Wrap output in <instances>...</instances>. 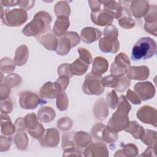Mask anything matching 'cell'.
<instances>
[{
  "instance_id": "obj_50",
  "label": "cell",
  "mask_w": 157,
  "mask_h": 157,
  "mask_svg": "<svg viewBox=\"0 0 157 157\" xmlns=\"http://www.w3.org/2000/svg\"><path fill=\"white\" fill-rule=\"evenodd\" d=\"M13 102L10 99V98H8L3 101H1V112L5 113H10L13 109Z\"/></svg>"
},
{
  "instance_id": "obj_30",
  "label": "cell",
  "mask_w": 157,
  "mask_h": 157,
  "mask_svg": "<svg viewBox=\"0 0 157 157\" xmlns=\"http://www.w3.org/2000/svg\"><path fill=\"white\" fill-rule=\"evenodd\" d=\"M138 148L134 144H127L123 145V148L116 151L114 156L123 157H134L138 155Z\"/></svg>"
},
{
  "instance_id": "obj_59",
  "label": "cell",
  "mask_w": 157,
  "mask_h": 157,
  "mask_svg": "<svg viewBox=\"0 0 157 157\" xmlns=\"http://www.w3.org/2000/svg\"><path fill=\"white\" fill-rule=\"evenodd\" d=\"M69 77L66 76H60L56 80V82L61 86L63 91H64L67 88L69 83Z\"/></svg>"
},
{
  "instance_id": "obj_17",
  "label": "cell",
  "mask_w": 157,
  "mask_h": 157,
  "mask_svg": "<svg viewBox=\"0 0 157 157\" xmlns=\"http://www.w3.org/2000/svg\"><path fill=\"white\" fill-rule=\"evenodd\" d=\"M36 38L37 40L48 50L55 51L58 47V39L50 30L36 37Z\"/></svg>"
},
{
  "instance_id": "obj_42",
  "label": "cell",
  "mask_w": 157,
  "mask_h": 157,
  "mask_svg": "<svg viewBox=\"0 0 157 157\" xmlns=\"http://www.w3.org/2000/svg\"><path fill=\"white\" fill-rule=\"evenodd\" d=\"M146 23H153L157 21V6L155 4H151L145 15L144 17Z\"/></svg>"
},
{
  "instance_id": "obj_62",
  "label": "cell",
  "mask_w": 157,
  "mask_h": 157,
  "mask_svg": "<svg viewBox=\"0 0 157 157\" xmlns=\"http://www.w3.org/2000/svg\"><path fill=\"white\" fill-rule=\"evenodd\" d=\"M20 1H14V0H10V1H4L2 0L0 1L1 6H6V7H13L15 6L19 5Z\"/></svg>"
},
{
  "instance_id": "obj_9",
  "label": "cell",
  "mask_w": 157,
  "mask_h": 157,
  "mask_svg": "<svg viewBox=\"0 0 157 157\" xmlns=\"http://www.w3.org/2000/svg\"><path fill=\"white\" fill-rule=\"evenodd\" d=\"M137 118L142 123L151 124L155 127L157 126L156 109L148 105L140 107L136 113Z\"/></svg>"
},
{
  "instance_id": "obj_4",
  "label": "cell",
  "mask_w": 157,
  "mask_h": 157,
  "mask_svg": "<svg viewBox=\"0 0 157 157\" xmlns=\"http://www.w3.org/2000/svg\"><path fill=\"white\" fill-rule=\"evenodd\" d=\"M1 19L4 25L10 27H18L28 20V13L22 9H3L1 6Z\"/></svg>"
},
{
  "instance_id": "obj_41",
  "label": "cell",
  "mask_w": 157,
  "mask_h": 157,
  "mask_svg": "<svg viewBox=\"0 0 157 157\" xmlns=\"http://www.w3.org/2000/svg\"><path fill=\"white\" fill-rule=\"evenodd\" d=\"M68 102L67 96L64 91H62L56 98V107L60 111H64L67 109Z\"/></svg>"
},
{
  "instance_id": "obj_21",
  "label": "cell",
  "mask_w": 157,
  "mask_h": 157,
  "mask_svg": "<svg viewBox=\"0 0 157 157\" xmlns=\"http://www.w3.org/2000/svg\"><path fill=\"white\" fill-rule=\"evenodd\" d=\"M70 26L69 17L64 16L58 17L53 27V33L55 36L59 37L65 34Z\"/></svg>"
},
{
  "instance_id": "obj_25",
  "label": "cell",
  "mask_w": 157,
  "mask_h": 157,
  "mask_svg": "<svg viewBox=\"0 0 157 157\" xmlns=\"http://www.w3.org/2000/svg\"><path fill=\"white\" fill-rule=\"evenodd\" d=\"M29 56V49L26 45H20L16 50L13 61L16 66H22L25 64Z\"/></svg>"
},
{
  "instance_id": "obj_11",
  "label": "cell",
  "mask_w": 157,
  "mask_h": 157,
  "mask_svg": "<svg viewBox=\"0 0 157 157\" xmlns=\"http://www.w3.org/2000/svg\"><path fill=\"white\" fill-rule=\"evenodd\" d=\"M83 155L88 157H107L109 150L107 147L103 142H99L90 144L83 150Z\"/></svg>"
},
{
  "instance_id": "obj_54",
  "label": "cell",
  "mask_w": 157,
  "mask_h": 157,
  "mask_svg": "<svg viewBox=\"0 0 157 157\" xmlns=\"http://www.w3.org/2000/svg\"><path fill=\"white\" fill-rule=\"evenodd\" d=\"M144 29L146 32L150 33L154 36H157V21L153 23H145Z\"/></svg>"
},
{
  "instance_id": "obj_33",
  "label": "cell",
  "mask_w": 157,
  "mask_h": 157,
  "mask_svg": "<svg viewBox=\"0 0 157 157\" xmlns=\"http://www.w3.org/2000/svg\"><path fill=\"white\" fill-rule=\"evenodd\" d=\"M14 143L18 150H25L28 145V137L27 134L23 132H17L13 137Z\"/></svg>"
},
{
  "instance_id": "obj_53",
  "label": "cell",
  "mask_w": 157,
  "mask_h": 157,
  "mask_svg": "<svg viewBox=\"0 0 157 157\" xmlns=\"http://www.w3.org/2000/svg\"><path fill=\"white\" fill-rule=\"evenodd\" d=\"M126 98L127 99H128L132 104L137 105L140 104L142 102L141 99L139 97V96L133 91L131 90H128L126 93Z\"/></svg>"
},
{
  "instance_id": "obj_16",
  "label": "cell",
  "mask_w": 157,
  "mask_h": 157,
  "mask_svg": "<svg viewBox=\"0 0 157 157\" xmlns=\"http://www.w3.org/2000/svg\"><path fill=\"white\" fill-rule=\"evenodd\" d=\"M99 47L101 51L104 53H115L120 49V42L118 39L104 37L99 40Z\"/></svg>"
},
{
  "instance_id": "obj_47",
  "label": "cell",
  "mask_w": 157,
  "mask_h": 157,
  "mask_svg": "<svg viewBox=\"0 0 157 157\" xmlns=\"http://www.w3.org/2000/svg\"><path fill=\"white\" fill-rule=\"evenodd\" d=\"M72 126V121L70 118L62 117L57 121V127L61 131H68Z\"/></svg>"
},
{
  "instance_id": "obj_44",
  "label": "cell",
  "mask_w": 157,
  "mask_h": 157,
  "mask_svg": "<svg viewBox=\"0 0 157 157\" xmlns=\"http://www.w3.org/2000/svg\"><path fill=\"white\" fill-rule=\"evenodd\" d=\"M77 52L79 54V58L82 59L83 62L90 64L93 61L92 55L89 50L83 47H79L77 49Z\"/></svg>"
},
{
  "instance_id": "obj_48",
  "label": "cell",
  "mask_w": 157,
  "mask_h": 157,
  "mask_svg": "<svg viewBox=\"0 0 157 157\" xmlns=\"http://www.w3.org/2000/svg\"><path fill=\"white\" fill-rule=\"evenodd\" d=\"M131 80L129 78L125 76L120 77L119 82L117 86L115 88V90L118 92H124L130 85Z\"/></svg>"
},
{
  "instance_id": "obj_27",
  "label": "cell",
  "mask_w": 157,
  "mask_h": 157,
  "mask_svg": "<svg viewBox=\"0 0 157 157\" xmlns=\"http://www.w3.org/2000/svg\"><path fill=\"white\" fill-rule=\"evenodd\" d=\"M55 111L51 107H42L37 111V118L39 121L43 123H50L55 119Z\"/></svg>"
},
{
  "instance_id": "obj_2",
  "label": "cell",
  "mask_w": 157,
  "mask_h": 157,
  "mask_svg": "<svg viewBox=\"0 0 157 157\" xmlns=\"http://www.w3.org/2000/svg\"><path fill=\"white\" fill-rule=\"evenodd\" d=\"M52 17L46 11H39L33 17V20L28 23L22 30L23 34L28 37L40 36L50 30V23Z\"/></svg>"
},
{
  "instance_id": "obj_58",
  "label": "cell",
  "mask_w": 157,
  "mask_h": 157,
  "mask_svg": "<svg viewBox=\"0 0 157 157\" xmlns=\"http://www.w3.org/2000/svg\"><path fill=\"white\" fill-rule=\"evenodd\" d=\"M35 4V1H21L20 0L19 2V6L21 9L25 10H29L33 8Z\"/></svg>"
},
{
  "instance_id": "obj_52",
  "label": "cell",
  "mask_w": 157,
  "mask_h": 157,
  "mask_svg": "<svg viewBox=\"0 0 157 157\" xmlns=\"http://www.w3.org/2000/svg\"><path fill=\"white\" fill-rule=\"evenodd\" d=\"M12 139L10 137L1 136L0 137V151L1 152L6 151L9 149L11 145Z\"/></svg>"
},
{
  "instance_id": "obj_6",
  "label": "cell",
  "mask_w": 157,
  "mask_h": 157,
  "mask_svg": "<svg viewBox=\"0 0 157 157\" xmlns=\"http://www.w3.org/2000/svg\"><path fill=\"white\" fill-rule=\"evenodd\" d=\"M58 47L55 50L58 55H66L71 48L77 45L80 42V37L76 32L67 31L58 39Z\"/></svg>"
},
{
  "instance_id": "obj_49",
  "label": "cell",
  "mask_w": 157,
  "mask_h": 157,
  "mask_svg": "<svg viewBox=\"0 0 157 157\" xmlns=\"http://www.w3.org/2000/svg\"><path fill=\"white\" fill-rule=\"evenodd\" d=\"M57 72L59 77L66 76L71 78L73 76L70 71V64L68 63H63L59 66L58 67Z\"/></svg>"
},
{
  "instance_id": "obj_51",
  "label": "cell",
  "mask_w": 157,
  "mask_h": 157,
  "mask_svg": "<svg viewBox=\"0 0 157 157\" xmlns=\"http://www.w3.org/2000/svg\"><path fill=\"white\" fill-rule=\"evenodd\" d=\"M104 37H110L118 39V31L115 26L113 25H110L109 26H107L104 29Z\"/></svg>"
},
{
  "instance_id": "obj_3",
  "label": "cell",
  "mask_w": 157,
  "mask_h": 157,
  "mask_svg": "<svg viewBox=\"0 0 157 157\" xmlns=\"http://www.w3.org/2000/svg\"><path fill=\"white\" fill-rule=\"evenodd\" d=\"M156 52V42L149 37L140 38L134 44L131 52V59L140 61L153 57Z\"/></svg>"
},
{
  "instance_id": "obj_15",
  "label": "cell",
  "mask_w": 157,
  "mask_h": 157,
  "mask_svg": "<svg viewBox=\"0 0 157 157\" xmlns=\"http://www.w3.org/2000/svg\"><path fill=\"white\" fill-rule=\"evenodd\" d=\"M91 21L96 25L100 26H109L112 25L113 21V17L110 13L104 9L91 13Z\"/></svg>"
},
{
  "instance_id": "obj_18",
  "label": "cell",
  "mask_w": 157,
  "mask_h": 157,
  "mask_svg": "<svg viewBox=\"0 0 157 157\" xmlns=\"http://www.w3.org/2000/svg\"><path fill=\"white\" fill-rule=\"evenodd\" d=\"M129 11L135 18H140L144 17L149 9V2L147 1H132L130 2Z\"/></svg>"
},
{
  "instance_id": "obj_46",
  "label": "cell",
  "mask_w": 157,
  "mask_h": 157,
  "mask_svg": "<svg viewBox=\"0 0 157 157\" xmlns=\"http://www.w3.org/2000/svg\"><path fill=\"white\" fill-rule=\"evenodd\" d=\"M28 134L33 138L39 140L44 134L45 130L43 126V125L40 123H39L38 125L37 126L36 128H35L31 130H27Z\"/></svg>"
},
{
  "instance_id": "obj_12",
  "label": "cell",
  "mask_w": 157,
  "mask_h": 157,
  "mask_svg": "<svg viewBox=\"0 0 157 157\" xmlns=\"http://www.w3.org/2000/svg\"><path fill=\"white\" fill-rule=\"evenodd\" d=\"M62 91L61 86L56 82H47L40 88L39 93L42 98L52 99L56 98Z\"/></svg>"
},
{
  "instance_id": "obj_5",
  "label": "cell",
  "mask_w": 157,
  "mask_h": 157,
  "mask_svg": "<svg viewBox=\"0 0 157 157\" xmlns=\"http://www.w3.org/2000/svg\"><path fill=\"white\" fill-rule=\"evenodd\" d=\"M102 78L101 76L96 75L91 72L87 74L82 85L83 92L88 95H101L105 90Z\"/></svg>"
},
{
  "instance_id": "obj_10",
  "label": "cell",
  "mask_w": 157,
  "mask_h": 157,
  "mask_svg": "<svg viewBox=\"0 0 157 157\" xmlns=\"http://www.w3.org/2000/svg\"><path fill=\"white\" fill-rule=\"evenodd\" d=\"M134 90L141 101H147L153 98L156 93L155 86L148 81L136 83L134 86Z\"/></svg>"
},
{
  "instance_id": "obj_22",
  "label": "cell",
  "mask_w": 157,
  "mask_h": 157,
  "mask_svg": "<svg viewBox=\"0 0 157 157\" xmlns=\"http://www.w3.org/2000/svg\"><path fill=\"white\" fill-rule=\"evenodd\" d=\"M93 112L96 118L100 121L104 120L108 116L109 109L104 98H101L96 101L94 105Z\"/></svg>"
},
{
  "instance_id": "obj_19",
  "label": "cell",
  "mask_w": 157,
  "mask_h": 157,
  "mask_svg": "<svg viewBox=\"0 0 157 157\" xmlns=\"http://www.w3.org/2000/svg\"><path fill=\"white\" fill-rule=\"evenodd\" d=\"M102 32L93 27H85L80 32V39L86 44H91L98 40L102 36Z\"/></svg>"
},
{
  "instance_id": "obj_43",
  "label": "cell",
  "mask_w": 157,
  "mask_h": 157,
  "mask_svg": "<svg viewBox=\"0 0 157 157\" xmlns=\"http://www.w3.org/2000/svg\"><path fill=\"white\" fill-rule=\"evenodd\" d=\"M120 77L114 76L113 75H109L102 78V83L104 86L109 87V88H115L119 82Z\"/></svg>"
},
{
  "instance_id": "obj_29",
  "label": "cell",
  "mask_w": 157,
  "mask_h": 157,
  "mask_svg": "<svg viewBox=\"0 0 157 157\" xmlns=\"http://www.w3.org/2000/svg\"><path fill=\"white\" fill-rule=\"evenodd\" d=\"M89 65L79 58L70 64V71L72 75H82L86 73Z\"/></svg>"
},
{
  "instance_id": "obj_37",
  "label": "cell",
  "mask_w": 157,
  "mask_h": 157,
  "mask_svg": "<svg viewBox=\"0 0 157 157\" xmlns=\"http://www.w3.org/2000/svg\"><path fill=\"white\" fill-rule=\"evenodd\" d=\"M74 132L64 133L62 136L61 148L63 150L75 147L74 141Z\"/></svg>"
},
{
  "instance_id": "obj_36",
  "label": "cell",
  "mask_w": 157,
  "mask_h": 157,
  "mask_svg": "<svg viewBox=\"0 0 157 157\" xmlns=\"http://www.w3.org/2000/svg\"><path fill=\"white\" fill-rule=\"evenodd\" d=\"M118 138V132H113L109 130L107 126L104 128L101 134V141L107 144H113Z\"/></svg>"
},
{
  "instance_id": "obj_31",
  "label": "cell",
  "mask_w": 157,
  "mask_h": 157,
  "mask_svg": "<svg viewBox=\"0 0 157 157\" xmlns=\"http://www.w3.org/2000/svg\"><path fill=\"white\" fill-rule=\"evenodd\" d=\"M124 131L130 133L136 139H140L144 134L145 129L136 121H129L128 127Z\"/></svg>"
},
{
  "instance_id": "obj_39",
  "label": "cell",
  "mask_w": 157,
  "mask_h": 157,
  "mask_svg": "<svg viewBox=\"0 0 157 157\" xmlns=\"http://www.w3.org/2000/svg\"><path fill=\"white\" fill-rule=\"evenodd\" d=\"M24 121L27 130L34 129L35 128L37 127V126L39 124L38 118L36 115L34 114V113L27 114L24 118Z\"/></svg>"
},
{
  "instance_id": "obj_57",
  "label": "cell",
  "mask_w": 157,
  "mask_h": 157,
  "mask_svg": "<svg viewBox=\"0 0 157 157\" xmlns=\"http://www.w3.org/2000/svg\"><path fill=\"white\" fill-rule=\"evenodd\" d=\"M14 124L15 126L16 131L17 132H21L26 129L25 123L24 121V118L23 117H18L17 119H16Z\"/></svg>"
},
{
  "instance_id": "obj_23",
  "label": "cell",
  "mask_w": 157,
  "mask_h": 157,
  "mask_svg": "<svg viewBox=\"0 0 157 157\" xmlns=\"http://www.w3.org/2000/svg\"><path fill=\"white\" fill-rule=\"evenodd\" d=\"M109 67L108 61L102 56H96L93 63L91 73L98 76H101L107 72Z\"/></svg>"
},
{
  "instance_id": "obj_32",
  "label": "cell",
  "mask_w": 157,
  "mask_h": 157,
  "mask_svg": "<svg viewBox=\"0 0 157 157\" xmlns=\"http://www.w3.org/2000/svg\"><path fill=\"white\" fill-rule=\"evenodd\" d=\"M54 12L57 17L60 16L69 17L71 14V7L68 1H60L57 2L54 7Z\"/></svg>"
},
{
  "instance_id": "obj_7",
  "label": "cell",
  "mask_w": 157,
  "mask_h": 157,
  "mask_svg": "<svg viewBox=\"0 0 157 157\" xmlns=\"http://www.w3.org/2000/svg\"><path fill=\"white\" fill-rule=\"evenodd\" d=\"M131 66V62L128 55L123 52L118 54L113 62H112L110 72L111 75L121 77L126 73L128 68Z\"/></svg>"
},
{
  "instance_id": "obj_8",
  "label": "cell",
  "mask_w": 157,
  "mask_h": 157,
  "mask_svg": "<svg viewBox=\"0 0 157 157\" xmlns=\"http://www.w3.org/2000/svg\"><path fill=\"white\" fill-rule=\"evenodd\" d=\"M47 102L37 94L31 91L21 92L19 96V105L23 109H33L39 105H43Z\"/></svg>"
},
{
  "instance_id": "obj_55",
  "label": "cell",
  "mask_w": 157,
  "mask_h": 157,
  "mask_svg": "<svg viewBox=\"0 0 157 157\" xmlns=\"http://www.w3.org/2000/svg\"><path fill=\"white\" fill-rule=\"evenodd\" d=\"M82 151L78 149L76 147H71L67 148L64 150H63V156H83V154H82Z\"/></svg>"
},
{
  "instance_id": "obj_14",
  "label": "cell",
  "mask_w": 157,
  "mask_h": 157,
  "mask_svg": "<svg viewBox=\"0 0 157 157\" xmlns=\"http://www.w3.org/2000/svg\"><path fill=\"white\" fill-rule=\"evenodd\" d=\"M126 77L130 80H145L150 75V70L146 66H129L126 71Z\"/></svg>"
},
{
  "instance_id": "obj_34",
  "label": "cell",
  "mask_w": 157,
  "mask_h": 157,
  "mask_svg": "<svg viewBox=\"0 0 157 157\" xmlns=\"http://www.w3.org/2000/svg\"><path fill=\"white\" fill-rule=\"evenodd\" d=\"M140 140L144 144L148 146L154 145L156 142V132L149 129H145L144 134Z\"/></svg>"
},
{
  "instance_id": "obj_45",
  "label": "cell",
  "mask_w": 157,
  "mask_h": 157,
  "mask_svg": "<svg viewBox=\"0 0 157 157\" xmlns=\"http://www.w3.org/2000/svg\"><path fill=\"white\" fill-rule=\"evenodd\" d=\"M106 126L101 123L95 124L91 129V136L96 140L101 141V134L103 129Z\"/></svg>"
},
{
  "instance_id": "obj_56",
  "label": "cell",
  "mask_w": 157,
  "mask_h": 157,
  "mask_svg": "<svg viewBox=\"0 0 157 157\" xmlns=\"http://www.w3.org/2000/svg\"><path fill=\"white\" fill-rule=\"evenodd\" d=\"M10 92V88L6 84L1 83L0 85V98L1 101H3L9 98V95Z\"/></svg>"
},
{
  "instance_id": "obj_28",
  "label": "cell",
  "mask_w": 157,
  "mask_h": 157,
  "mask_svg": "<svg viewBox=\"0 0 157 157\" xmlns=\"http://www.w3.org/2000/svg\"><path fill=\"white\" fill-rule=\"evenodd\" d=\"M118 20L120 26L124 29H131L136 25L135 21L131 17V14L128 7H124L123 13Z\"/></svg>"
},
{
  "instance_id": "obj_24",
  "label": "cell",
  "mask_w": 157,
  "mask_h": 157,
  "mask_svg": "<svg viewBox=\"0 0 157 157\" xmlns=\"http://www.w3.org/2000/svg\"><path fill=\"white\" fill-rule=\"evenodd\" d=\"M74 141L75 147L82 151V149L92 142L91 136L86 132L77 131L74 134Z\"/></svg>"
},
{
  "instance_id": "obj_35",
  "label": "cell",
  "mask_w": 157,
  "mask_h": 157,
  "mask_svg": "<svg viewBox=\"0 0 157 157\" xmlns=\"http://www.w3.org/2000/svg\"><path fill=\"white\" fill-rule=\"evenodd\" d=\"M15 64L13 61L8 57L3 58L1 59L0 69L1 73L10 74L15 69Z\"/></svg>"
},
{
  "instance_id": "obj_60",
  "label": "cell",
  "mask_w": 157,
  "mask_h": 157,
  "mask_svg": "<svg viewBox=\"0 0 157 157\" xmlns=\"http://www.w3.org/2000/svg\"><path fill=\"white\" fill-rule=\"evenodd\" d=\"M92 12H96L101 10L102 5L101 1H88Z\"/></svg>"
},
{
  "instance_id": "obj_26",
  "label": "cell",
  "mask_w": 157,
  "mask_h": 157,
  "mask_svg": "<svg viewBox=\"0 0 157 157\" xmlns=\"http://www.w3.org/2000/svg\"><path fill=\"white\" fill-rule=\"evenodd\" d=\"M1 131L5 136H11L16 131L15 124L12 123L9 115L2 112L1 113Z\"/></svg>"
},
{
  "instance_id": "obj_1",
  "label": "cell",
  "mask_w": 157,
  "mask_h": 157,
  "mask_svg": "<svg viewBox=\"0 0 157 157\" xmlns=\"http://www.w3.org/2000/svg\"><path fill=\"white\" fill-rule=\"evenodd\" d=\"M131 109V105L124 95L119 98L117 110L112 114L108 121L107 128L115 132H118L127 128L129 124L128 114Z\"/></svg>"
},
{
  "instance_id": "obj_61",
  "label": "cell",
  "mask_w": 157,
  "mask_h": 157,
  "mask_svg": "<svg viewBox=\"0 0 157 157\" xmlns=\"http://www.w3.org/2000/svg\"><path fill=\"white\" fill-rule=\"evenodd\" d=\"M140 156H156V144L152 146H149L144 151L143 153H142Z\"/></svg>"
},
{
  "instance_id": "obj_40",
  "label": "cell",
  "mask_w": 157,
  "mask_h": 157,
  "mask_svg": "<svg viewBox=\"0 0 157 157\" xmlns=\"http://www.w3.org/2000/svg\"><path fill=\"white\" fill-rule=\"evenodd\" d=\"M119 98L116 93L115 90H112L107 93L106 96V104L108 107L111 109H115L118 104Z\"/></svg>"
},
{
  "instance_id": "obj_20",
  "label": "cell",
  "mask_w": 157,
  "mask_h": 157,
  "mask_svg": "<svg viewBox=\"0 0 157 157\" xmlns=\"http://www.w3.org/2000/svg\"><path fill=\"white\" fill-rule=\"evenodd\" d=\"M104 10L110 13L114 18L118 19L123 13L124 7L121 1H101Z\"/></svg>"
},
{
  "instance_id": "obj_38",
  "label": "cell",
  "mask_w": 157,
  "mask_h": 157,
  "mask_svg": "<svg viewBox=\"0 0 157 157\" xmlns=\"http://www.w3.org/2000/svg\"><path fill=\"white\" fill-rule=\"evenodd\" d=\"M21 77L17 74H10L4 78V84L9 87L13 88L19 85L21 82Z\"/></svg>"
},
{
  "instance_id": "obj_13",
  "label": "cell",
  "mask_w": 157,
  "mask_h": 157,
  "mask_svg": "<svg viewBox=\"0 0 157 157\" xmlns=\"http://www.w3.org/2000/svg\"><path fill=\"white\" fill-rule=\"evenodd\" d=\"M60 140L59 133L56 128H49L45 130L43 136L39 140L40 144L44 147H55Z\"/></svg>"
}]
</instances>
